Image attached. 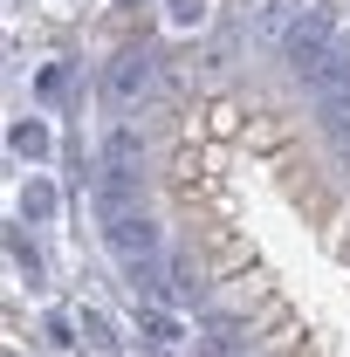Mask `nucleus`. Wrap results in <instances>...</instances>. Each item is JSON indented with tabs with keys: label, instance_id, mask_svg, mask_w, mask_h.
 I'll use <instances>...</instances> for the list:
<instances>
[{
	"label": "nucleus",
	"instance_id": "nucleus-1",
	"mask_svg": "<svg viewBox=\"0 0 350 357\" xmlns=\"http://www.w3.org/2000/svg\"><path fill=\"white\" fill-rule=\"evenodd\" d=\"M275 303V282H268V268H248V275H234V282H220V310H261Z\"/></svg>",
	"mask_w": 350,
	"mask_h": 357
},
{
	"label": "nucleus",
	"instance_id": "nucleus-2",
	"mask_svg": "<svg viewBox=\"0 0 350 357\" xmlns=\"http://www.w3.org/2000/svg\"><path fill=\"white\" fill-rule=\"evenodd\" d=\"M199 117H206V137H213V144L241 137V103H227V96H213V103H206Z\"/></svg>",
	"mask_w": 350,
	"mask_h": 357
},
{
	"label": "nucleus",
	"instance_id": "nucleus-3",
	"mask_svg": "<svg viewBox=\"0 0 350 357\" xmlns=\"http://www.w3.org/2000/svg\"><path fill=\"white\" fill-rule=\"evenodd\" d=\"M206 21V0H172V28H199Z\"/></svg>",
	"mask_w": 350,
	"mask_h": 357
},
{
	"label": "nucleus",
	"instance_id": "nucleus-4",
	"mask_svg": "<svg viewBox=\"0 0 350 357\" xmlns=\"http://www.w3.org/2000/svg\"><path fill=\"white\" fill-rule=\"evenodd\" d=\"M330 255L350 268V213H337V227H330Z\"/></svg>",
	"mask_w": 350,
	"mask_h": 357
}]
</instances>
